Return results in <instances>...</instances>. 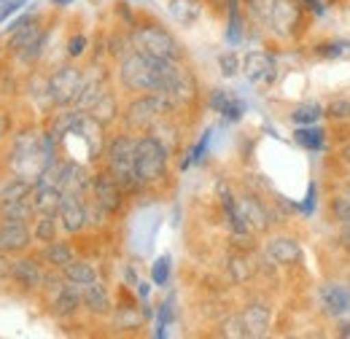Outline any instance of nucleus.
<instances>
[{"mask_svg": "<svg viewBox=\"0 0 350 339\" xmlns=\"http://www.w3.org/2000/svg\"><path fill=\"white\" fill-rule=\"evenodd\" d=\"M167 162H170V148L157 135L146 132L143 137H137V143H135V170H137L140 189L159 183L167 175Z\"/></svg>", "mask_w": 350, "mask_h": 339, "instance_id": "1", "label": "nucleus"}, {"mask_svg": "<svg viewBox=\"0 0 350 339\" xmlns=\"http://www.w3.org/2000/svg\"><path fill=\"white\" fill-rule=\"evenodd\" d=\"M173 111H175V103L170 97L159 94V92L137 94L130 105H127V111H124V127H127V132H140V135H146V132H151V127H154L159 119H165V116L173 113Z\"/></svg>", "mask_w": 350, "mask_h": 339, "instance_id": "2", "label": "nucleus"}, {"mask_svg": "<svg viewBox=\"0 0 350 339\" xmlns=\"http://www.w3.org/2000/svg\"><path fill=\"white\" fill-rule=\"evenodd\" d=\"M130 36L135 51H143L154 59H173V62L183 59V46L162 25H135Z\"/></svg>", "mask_w": 350, "mask_h": 339, "instance_id": "3", "label": "nucleus"}, {"mask_svg": "<svg viewBox=\"0 0 350 339\" xmlns=\"http://www.w3.org/2000/svg\"><path fill=\"white\" fill-rule=\"evenodd\" d=\"M119 81L127 92H135V94L157 92L159 89V59L143 51H130L119 65Z\"/></svg>", "mask_w": 350, "mask_h": 339, "instance_id": "4", "label": "nucleus"}, {"mask_svg": "<svg viewBox=\"0 0 350 339\" xmlns=\"http://www.w3.org/2000/svg\"><path fill=\"white\" fill-rule=\"evenodd\" d=\"M269 30L283 41H299L307 30V8L302 0H272L267 11Z\"/></svg>", "mask_w": 350, "mask_h": 339, "instance_id": "5", "label": "nucleus"}, {"mask_svg": "<svg viewBox=\"0 0 350 339\" xmlns=\"http://www.w3.org/2000/svg\"><path fill=\"white\" fill-rule=\"evenodd\" d=\"M135 143H137V137L119 135L105 148V170L124 186V191H137L140 189L137 170H135Z\"/></svg>", "mask_w": 350, "mask_h": 339, "instance_id": "6", "label": "nucleus"}, {"mask_svg": "<svg viewBox=\"0 0 350 339\" xmlns=\"http://www.w3.org/2000/svg\"><path fill=\"white\" fill-rule=\"evenodd\" d=\"M81 86H84V73L76 68V65H62L51 73L49 84H46V94H49V103L57 105V108H68V105H76L79 94H81Z\"/></svg>", "mask_w": 350, "mask_h": 339, "instance_id": "7", "label": "nucleus"}, {"mask_svg": "<svg viewBox=\"0 0 350 339\" xmlns=\"http://www.w3.org/2000/svg\"><path fill=\"white\" fill-rule=\"evenodd\" d=\"M89 191H92V200L100 202L108 213L122 211V205H124V194H127L124 186H122L108 170L92 175V186H89Z\"/></svg>", "mask_w": 350, "mask_h": 339, "instance_id": "8", "label": "nucleus"}, {"mask_svg": "<svg viewBox=\"0 0 350 339\" xmlns=\"http://www.w3.org/2000/svg\"><path fill=\"white\" fill-rule=\"evenodd\" d=\"M243 73L251 84L269 86L278 76V62L269 51H248L243 59Z\"/></svg>", "mask_w": 350, "mask_h": 339, "instance_id": "9", "label": "nucleus"}, {"mask_svg": "<svg viewBox=\"0 0 350 339\" xmlns=\"http://www.w3.org/2000/svg\"><path fill=\"white\" fill-rule=\"evenodd\" d=\"M318 301H321V310L329 315V318H345L350 315V288L348 283H323L318 288Z\"/></svg>", "mask_w": 350, "mask_h": 339, "instance_id": "10", "label": "nucleus"}, {"mask_svg": "<svg viewBox=\"0 0 350 339\" xmlns=\"http://www.w3.org/2000/svg\"><path fill=\"white\" fill-rule=\"evenodd\" d=\"M264 256H267L272 264H278V267H294V264H299V258H302V245H299L297 237L275 234V237L267 240Z\"/></svg>", "mask_w": 350, "mask_h": 339, "instance_id": "11", "label": "nucleus"}, {"mask_svg": "<svg viewBox=\"0 0 350 339\" xmlns=\"http://www.w3.org/2000/svg\"><path fill=\"white\" fill-rule=\"evenodd\" d=\"M59 226L68 234H79L89 226V213L84 194H65L62 208H59Z\"/></svg>", "mask_w": 350, "mask_h": 339, "instance_id": "12", "label": "nucleus"}, {"mask_svg": "<svg viewBox=\"0 0 350 339\" xmlns=\"http://www.w3.org/2000/svg\"><path fill=\"white\" fill-rule=\"evenodd\" d=\"M208 105H211V111H216V113L224 116V122H240L245 108H248L245 100L237 97L232 89H213Z\"/></svg>", "mask_w": 350, "mask_h": 339, "instance_id": "13", "label": "nucleus"}, {"mask_svg": "<svg viewBox=\"0 0 350 339\" xmlns=\"http://www.w3.org/2000/svg\"><path fill=\"white\" fill-rule=\"evenodd\" d=\"M33 234L22 221H0V251L3 254H22L30 245Z\"/></svg>", "mask_w": 350, "mask_h": 339, "instance_id": "14", "label": "nucleus"}, {"mask_svg": "<svg viewBox=\"0 0 350 339\" xmlns=\"http://www.w3.org/2000/svg\"><path fill=\"white\" fill-rule=\"evenodd\" d=\"M89 186H92V175L84 165H79L76 159L70 162H62L59 170V189L65 194H87Z\"/></svg>", "mask_w": 350, "mask_h": 339, "instance_id": "15", "label": "nucleus"}, {"mask_svg": "<svg viewBox=\"0 0 350 339\" xmlns=\"http://www.w3.org/2000/svg\"><path fill=\"white\" fill-rule=\"evenodd\" d=\"M243 323H245V334L251 339H262L269 334L272 329V315H269V307L262 301H251L243 312Z\"/></svg>", "mask_w": 350, "mask_h": 339, "instance_id": "16", "label": "nucleus"}, {"mask_svg": "<svg viewBox=\"0 0 350 339\" xmlns=\"http://www.w3.org/2000/svg\"><path fill=\"white\" fill-rule=\"evenodd\" d=\"M237 205H240V213H243V218H245V223H248V229H251L254 234H259V232H267V229H269L272 218H269L267 208L262 205V200L245 194V197L237 200Z\"/></svg>", "mask_w": 350, "mask_h": 339, "instance_id": "17", "label": "nucleus"}, {"mask_svg": "<svg viewBox=\"0 0 350 339\" xmlns=\"http://www.w3.org/2000/svg\"><path fill=\"white\" fill-rule=\"evenodd\" d=\"M81 307H84L81 286H76V283H65V288L51 299V312H54L57 318H73Z\"/></svg>", "mask_w": 350, "mask_h": 339, "instance_id": "18", "label": "nucleus"}, {"mask_svg": "<svg viewBox=\"0 0 350 339\" xmlns=\"http://www.w3.org/2000/svg\"><path fill=\"white\" fill-rule=\"evenodd\" d=\"M46 30L41 27V19L38 16H27L14 33H11V41H8V49L14 51V54H22L25 49H30L33 43L38 41L41 36H44Z\"/></svg>", "mask_w": 350, "mask_h": 339, "instance_id": "19", "label": "nucleus"}, {"mask_svg": "<svg viewBox=\"0 0 350 339\" xmlns=\"http://www.w3.org/2000/svg\"><path fill=\"white\" fill-rule=\"evenodd\" d=\"M81 299H84V307L92 315H108L113 310L111 294H108V288L100 280H94L89 286H81Z\"/></svg>", "mask_w": 350, "mask_h": 339, "instance_id": "20", "label": "nucleus"}, {"mask_svg": "<svg viewBox=\"0 0 350 339\" xmlns=\"http://www.w3.org/2000/svg\"><path fill=\"white\" fill-rule=\"evenodd\" d=\"M11 277L22 286V288H41L44 286V272L41 264L36 258H19L11 264Z\"/></svg>", "mask_w": 350, "mask_h": 339, "instance_id": "21", "label": "nucleus"}, {"mask_svg": "<svg viewBox=\"0 0 350 339\" xmlns=\"http://www.w3.org/2000/svg\"><path fill=\"white\" fill-rule=\"evenodd\" d=\"M62 200H65V191L59 186H51V183L36 186V191H33V208H36V213H54V215H59Z\"/></svg>", "mask_w": 350, "mask_h": 339, "instance_id": "22", "label": "nucleus"}, {"mask_svg": "<svg viewBox=\"0 0 350 339\" xmlns=\"http://www.w3.org/2000/svg\"><path fill=\"white\" fill-rule=\"evenodd\" d=\"M103 68H97V73H92V76H84V86H81V94H79V100H76V105L73 108H79V111H89L103 94H105V76L100 73Z\"/></svg>", "mask_w": 350, "mask_h": 339, "instance_id": "23", "label": "nucleus"}, {"mask_svg": "<svg viewBox=\"0 0 350 339\" xmlns=\"http://www.w3.org/2000/svg\"><path fill=\"white\" fill-rule=\"evenodd\" d=\"M326 137L329 132L321 127V124H310V127H297L294 129V143L299 148H305L310 154H321L326 148Z\"/></svg>", "mask_w": 350, "mask_h": 339, "instance_id": "24", "label": "nucleus"}, {"mask_svg": "<svg viewBox=\"0 0 350 339\" xmlns=\"http://www.w3.org/2000/svg\"><path fill=\"white\" fill-rule=\"evenodd\" d=\"M87 113L94 119V122H100L103 127L113 124V122H116V116H119V100H116V94L105 89V94H103V97L89 108Z\"/></svg>", "mask_w": 350, "mask_h": 339, "instance_id": "25", "label": "nucleus"}, {"mask_svg": "<svg viewBox=\"0 0 350 339\" xmlns=\"http://www.w3.org/2000/svg\"><path fill=\"white\" fill-rule=\"evenodd\" d=\"M167 8H170V16L183 27H191L202 16V0H170Z\"/></svg>", "mask_w": 350, "mask_h": 339, "instance_id": "26", "label": "nucleus"}, {"mask_svg": "<svg viewBox=\"0 0 350 339\" xmlns=\"http://www.w3.org/2000/svg\"><path fill=\"white\" fill-rule=\"evenodd\" d=\"M321 119H326L323 113V105L318 100H307L291 108V124L294 127H310V124H318Z\"/></svg>", "mask_w": 350, "mask_h": 339, "instance_id": "27", "label": "nucleus"}, {"mask_svg": "<svg viewBox=\"0 0 350 339\" xmlns=\"http://www.w3.org/2000/svg\"><path fill=\"white\" fill-rule=\"evenodd\" d=\"M226 11H229V19H226V41H229V46H240L243 36H245V19H243L240 0H226Z\"/></svg>", "mask_w": 350, "mask_h": 339, "instance_id": "28", "label": "nucleus"}, {"mask_svg": "<svg viewBox=\"0 0 350 339\" xmlns=\"http://www.w3.org/2000/svg\"><path fill=\"white\" fill-rule=\"evenodd\" d=\"M33 191H36V183L27 180V178H14L3 186L0 191V202H16V200H33Z\"/></svg>", "mask_w": 350, "mask_h": 339, "instance_id": "29", "label": "nucleus"}, {"mask_svg": "<svg viewBox=\"0 0 350 339\" xmlns=\"http://www.w3.org/2000/svg\"><path fill=\"white\" fill-rule=\"evenodd\" d=\"M33 215H38L33 208V200H16V202H0V218L3 221H33Z\"/></svg>", "mask_w": 350, "mask_h": 339, "instance_id": "30", "label": "nucleus"}, {"mask_svg": "<svg viewBox=\"0 0 350 339\" xmlns=\"http://www.w3.org/2000/svg\"><path fill=\"white\" fill-rule=\"evenodd\" d=\"M76 258L73 254V248L68 245V243H59V240H51V243H46V251H44V261H49L54 269H65L70 261Z\"/></svg>", "mask_w": 350, "mask_h": 339, "instance_id": "31", "label": "nucleus"}, {"mask_svg": "<svg viewBox=\"0 0 350 339\" xmlns=\"http://www.w3.org/2000/svg\"><path fill=\"white\" fill-rule=\"evenodd\" d=\"M62 275H65L68 283H76V286H89V283L97 280V269H94L92 264H87V261H79V258H73V261L62 269Z\"/></svg>", "mask_w": 350, "mask_h": 339, "instance_id": "32", "label": "nucleus"}, {"mask_svg": "<svg viewBox=\"0 0 350 339\" xmlns=\"http://www.w3.org/2000/svg\"><path fill=\"white\" fill-rule=\"evenodd\" d=\"M57 221H59V215H54V213H38L33 237H36L38 243H51V240H57V226H59Z\"/></svg>", "mask_w": 350, "mask_h": 339, "instance_id": "33", "label": "nucleus"}, {"mask_svg": "<svg viewBox=\"0 0 350 339\" xmlns=\"http://www.w3.org/2000/svg\"><path fill=\"white\" fill-rule=\"evenodd\" d=\"M175 318H178V307H175V294H170V297L159 304V315H157V331H154V337H167V326H173Z\"/></svg>", "mask_w": 350, "mask_h": 339, "instance_id": "34", "label": "nucleus"}, {"mask_svg": "<svg viewBox=\"0 0 350 339\" xmlns=\"http://www.w3.org/2000/svg\"><path fill=\"white\" fill-rule=\"evenodd\" d=\"M146 321L143 312H137L135 304H127V307H116V315H113V323L116 329L122 331H132V329H140V323Z\"/></svg>", "mask_w": 350, "mask_h": 339, "instance_id": "35", "label": "nucleus"}, {"mask_svg": "<svg viewBox=\"0 0 350 339\" xmlns=\"http://www.w3.org/2000/svg\"><path fill=\"white\" fill-rule=\"evenodd\" d=\"M323 113L334 124H350V97H334L323 105Z\"/></svg>", "mask_w": 350, "mask_h": 339, "instance_id": "36", "label": "nucleus"}, {"mask_svg": "<svg viewBox=\"0 0 350 339\" xmlns=\"http://www.w3.org/2000/svg\"><path fill=\"white\" fill-rule=\"evenodd\" d=\"M211 140H213V129L208 127L205 132H202V137H200V143L186 154V159L180 162V170L191 167V165H200L202 159H205V154H208V146H211Z\"/></svg>", "mask_w": 350, "mask_h": 339, "instance_id": "37", "label": "nucleus"}, {"mask_svg": "<svg viewBox=\"0 0 350 339\" xmlns=\"http://www.w3.org/2000/svg\"><path fill=\"white\" fill-rule=\"evenodd\" d=\"M170 272H173V258L170 256H159L154 264H151V283L154 286H167L170 283Z\"/></svg>", "mask_w": 350, "mask_h": 339, "instance_id": "38", "label": "nucleus"}, {"mask_svg": "<svg viewBox=\"0 0 350 339\" xmlns=\"http://www.w3.org/2000/svg\"><path fill=\"white\" fill-rule=\"evenodd\" d=\"M251 272H254V269H251L245 254H234L229 258V275H232L234 283H245V280L251 277Z\"/></svg>", "mask_w": 350, "mask_h": 339, "instance_id": "39", "label": "nucleus"}, {"mask_svg": "<svg viewBox=\"0 0 350 339\" xmlns=\"http://www.w3.org/2000/svg\"><path fill=\"white\" fill-rule=\"evenodd\" d=\"M130 51H135L132 36H122V33H113V36H111V41H108V54H111V57L124 59Z\"/></svg>", "mask_w": 350, "mask_h": 339, "instance_id": "40", "label": "nucleus"}, {"mask_svg": "<svg viewBox=\"0 0 350 339\" xmlns=\"http://www.w3.org/2000/svg\"><path fill=\"white\" fill-rule=\"evenodd\" d=\"M329 213H332V218L337 221V223H348L350 221V200L345 194H334L332 200H329Z\"/></svg>", "mask_w": 350, "mask_h": 339, "instance_id": "41", "label": "nucleus"}, {"mask_svg": "<svg viewBox=\"0 0 350 339\" xmlns=\"http://www.w3.org/2000/svg\"><path fill=\"white\" fill-rule=\"evenodd\" d=\"M348 49H350V41L318 43V46H315V57H323V59H334V57H342Z\"/></svg>", "mask_w": 350, "mask_h": 339, "instance_id": "42", "label": "nucleus"}, {"mask_svg": "<svg viewBox=\"0 0 350 339\" xmlns=\"http://www.w3.org/2000/svg\"><path fill=\"white\" fill-rule=\"evenodd\" d=\"M219 68H221V76L232 79V76H237V73L243 70V62H240V57H237L234 51H226V54L219 57Z\"/></svg>", "mask_w": 350, "mask_h": 339, "instance_id": "43", "label": "nucleus"}, {"mask_svg": "<svg viewBox=\"0 0 350 339\" xmlns=\"http://www.w3.org/2000/svg\"><path fill=\"white\" fill-rule=\"evenodd\" d=\"M224 337H232V339L248 337V334H245L243 315H232V318H226V321H224Z\"/></svg>", "mask_w": 350, "mask_h": 339, "instance_id": "44", "label": "nucleus"}, {"mask_svg": "<svg viewBox=\"0 0 350 339\" xmlns=\"http://www.w3.org/2000/svg\"><path fill=\"white\" fill-rule=\"evenodd\" d=\"M46 41H49V33H44V36H41V38H38V41L33 43V46H30V49H25V51H22V54H19V59H22V62H27V65H30V62H36V59H38V57H41V54H44V46H46Z\"/></svg>", "mask_w": 350, "mask_h": 339, "instance_id": "45", "label": "nucleus"}, {"mask_svg": "<svg viewBox=\"0 0 350 339\" xmlns=\"http://www.w3.org/2000/svg\"><path fill=\"white\" fill-rule=\"evenodd\" d=\"M315 202H318V186H315V183H310V186H307L305 202L299 205L302 215H312V213H315Z\"/></svg>", "mask_w": 350, "mask_h": 339, "instance_id": "46", "label": "nucleus"}, {"mask_svg": "<svg viewBox=\"0 0 350 339\" xmlns=\"http://www.w3.org/2000/svg\"><path fill=\"white\" fill-rule=\"evenodd\" d=\"M30 0H3V5H0V25L8 19V16H14L22 5H27Z\"/></svg>", "mask_w": 350, "mask_h": 339, "instance_id": "47", "label": "nucleus"}, {"mask_svg": "<svg viewBox=\"0 0 350 339\" xmlns=\"http://www.w3.org/2000/svg\"><path fill=\"white\" fill-rule=\"evenodd\" d=\"M87 36H73L70 41H68V57L70 59H76V57H81L84 51H87Z\"/></svg>", "mask_w": 350, "mask_h": 339, "instance_id": "48", "label": "nucleus"}, {"mask_svg": "<svg viewBox=\"0 0 350 339\" xmlns=\"http://www.w3.org/2000/svg\"><path fill=\"white\" fill-rule=\"evenodd\" d=\"M337 243H340L342 251L350 254V221L348 223H337Z\"/></svg>", "mask_w": 350, "mask_h": 339, "instance_id": "49", "label": "nucleus"}, {"mask_svg": "<svg viewBox=\"0 0 350 339\" xmlns=\"http://www.w3.org/2000/svg\"><path fill=\"white\" fill-rule=\"evenodd\" d=\"M310 16H323L326 14V3L323 0H302Z\"/></svg>", "mask_w": 350, "mask_h": 339, "instance_id": "50", "label": "nucleus"}, {"mask_svg": "<svg viewBox=\"0 0 350 339\" xmlns=\"http://www.w3.org/2000/svg\"><path fill=\"white\" fill-rule=\"evenodd\" d=\"M337 159H340V162L350 170V140H345V143L337 148Z\"/></svg>", "mask_w": 350, "mask_h": 339, "instance_id": "51", "label": "nucleus"}, {"mask_svg": "<svg viewBox=\"0 0 350 339\" xmlns=\"http://www.w3.org/2000/svg\"><path fill=\"white\" fill-rule=\"evenodd\" d=\"M135 288H137V297L143 299V301H146V299H148V294H151V286H148V283H143V280H140Z\"/></svg>", "mask_w": 350, "mask_h": 339, "instance_id": "52", "label": "nucleus"}, {"mask_svg": "<svg viewBox=\"0 0 350 339\" xmlns=\"http://www.w3.org/2000/svg\"><path fill=\"white\" fill-rule=\"evenodd\" d=\"M5 256H8V254H3V251H0V280H3L5 275H11V267H8V261H5Z\"/></svg>", "mask_w": 350, "mask_h": 339, "instance_id": "53", "label": "nucleus"}, {"mask_svg": "<svg viewBox=\"0 0 350 339\" xmlns=\"http://www.w3.org/2000/svg\"><path fill=\"white\" fill-rule=\"evenodd\" d=\"M337 329H340V337H350V321L337 318Z\"/></svg>", "mask_w": 350, "mask_h": 339, "instance_id": "54", "label": "nucleus"}, {"mask_svg": "<svg viewBox=\"0 0 350 339\" xmlns=\"http://www.w3.org/2000/svg\"><path fill=\"white\" fill-rule=\"evenodd\" d=\"M70 3H76V0H54V5H59V8H65V5H70Z\"/></svg>", "mask_w": 350, "mask_h": 339, "instance_id": "55", "label": "nucleus"}, {"mask_svg": "<svg viewBox=\"0 0 350 339\" xmlns=\"http://www.w3.org/2000/svg\"><path fill=\"white\" fill-rule=\"evenodd\" d=\"M5 127H8V124H5V116L0 113V135H5Z\"/></svg>", "mask_w": 350, "mask_h": 339, "instance_id": "56", "label": "nucleus"}, {"mask_svg": "<svg viewBox=\"0 0 350 339\" xmlns=\"http://www.w3.org/2000/svg\"><path fill=\"white\" fill-rule=\"evenodd\" d=\"M342 194H345V197H348V200H350V180H348V183H345V186H342Z\"/></svg>", "mask_w": 350, "mask_h": 339, "instance_id": "57", "label": "nucleus"}, {"mask_svg": "<svg viewBox=\"0 0 350 339\" xmlns=\"http://www.w3.org/2000/svg\"><path fill=\"white\" fill-rule=\"evenodd\" d=\"M348 288H350V275H348Z\"/></svg>", "mask_w": 350, "mask_h": 339, "instance_id": "58", "label": "nucleus"}, {"mask_svg": "<svg viewBox=\"0 0 350 339\" xmlns=\"http://www.w3.org/2000/svg\"><path fill=\"white\" fill-rule=\"evenodd\" d=\"M0 3H3V0H0Z\"/></svg>", "mask_w": 350, "mask_h": 339, "instance_id": "59", "label": "nucleus"}]
</instances>
